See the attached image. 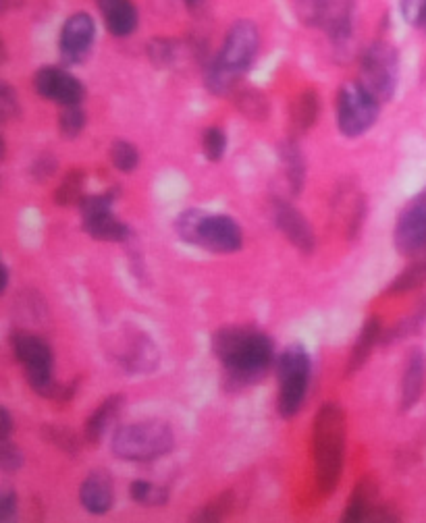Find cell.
<instances>
[{
	"label": "cell",
	"instance_id": "cell-1",
	"mask_svg": "<svg viewBox=\"0 0 426 523\" xmlns=\"http://www.w3.org/2000/svg\"><path fill=\"white\" fill-rule=\"evenodd\" d=\"M212 353L233 380L248 384L269 370L275 345L269 335L256 328L229 326L212 335Z\"/></svg>",
	"mask_w": 426,
	"mask_h": 523
},
{
	"label": "cell",
	"instance_id": "cell-2",
	"mask_svg": "<svg viewBox=\"0 0 426 523\" xmlns=\"http://www.w3.org/2000/svg\"><path fill=\"white\" fill-rule=\"evenodd\" d=\"M345 414L337 403H325L314 416L312 457L314 478L323 494H333L339 486L345 461Z\"/></svg>",
	"mask_w": 426,
	"mask_h": 523
},
{
	"label": "cell",
	"instance_id": "cell-3",
	"mask_svg": "<svg viewBox=\"0 0 426 523\" xmlns=\"http://www.w3.org/2000/svg\"><path fill=\"white\" fill-rule=\"evenodd\" d=\"M258 46L260 34L256 25L250 21L235 23L225 38L219 57L206 69L208 90L217 96L229 94L231 88H235L237 79L254 63Z\"/></svg>",
	"mask_w": 426,
	"mask_h": 523
},
{
	"label": "cell",
	"instance_id": "cell-4",
	"mask_svg": "<svg viewBox=\"0 0 426 523\" xmlns=\"http://www.w3.org/2000/svg\"><path fill=\"white\" fill-rule=\"evenodd\" d=\"M175 231L181 241L194 243L212 254H233L244 245V233L231 216L206 214L190 208L177 216Z\"/></svg>",
	"mask_w": 426,
	"mask_h": 523
},
{
	"label": "cell",
	"instance_id": "cell-5",
	"mask_svg": "<svg viewBox=\"0 0 426 523\" xmlns=\"http://www.w3.org/2000/svg\"><path fill=\"white\" fill-rule=\"evenodd\" d=\"M11 349L36 395L44 399H67L65 387L55 378V353L42 337L17 330L11 335Z\"/></svg>",
	"mask_w": 426,
	"mask_h": 523
},
{
	"label": "cell",
	"instance_id": "cell-6",
	"mask_svg": "<svg viewBox=\"0 0 426 523\" xmlns=\"http://www.w3.org/2000/svg\"><path fill=\"white\" fill-rule=\"evenodd\" d=\"M175 447V434L171 426L158 420L121 426L113 436V455L123 461L146 463L169 455Z\"/></svg>",
	"mask_w": 426,
	"mask_h": 523
},
{
	"label": "cell",
	"instance_id": "cell-7",
	"mask_svg": "<svg viewBox=\"0 0 426 523\" xmlns=\"http://www.w3.org/2000/svg\"><path fill=\"white\" fill-rule=\"evenodd\" d=\"M312 362L304 345L294 343L283 349L277 364L279 378V393H277V409L279 416L285 420L296 418L300 409L306 403L308 387H310Z\"/></svg>",
	"mask_w": 426,
	"mask_h": 523
},
{
	"label": "cell",
	"instance_id": "cell-8",
	"mask_svg": "<svg viewBox=\"0 0 426 523\" xmlns=\"http://www.w3.org/2000/svg\"><path fill=\"white\" fill-rule=\"evenodd\" d=\"M379 100L360 81H350L337 96V125L345 137H360L379 117Z\"/></svg>",
	"mask_w": 426,
	"mask_h": 523
},
{
	"label": "cell",
	"instance_id": "cell-9",
	"mask_svg": "<svg viewBox=\"0 0 426 523\" xmlns=\"http://www.w3.org/2000/svg\"><path fill=\"white\" fill-rule=\"evenodd\" d=\"M362 79L360 84L379 102H387L397 88L399 61L393 46L385 42L372 44L362 57Z\"/></svg>",
	"mask_w": 426,
	"mask_h": 523
},
{
	"label": "cell",
	"instance_id": "cell-10",
	"mask_svg": "<svg viewBox=\"0 0 426 523\" xmlns=\"http://www.w3.org/2000/svg\"><path fill=\"white\" fill-rule=\"evenodd\" d=\"M109 355L127 374H148L158 366L161 353H158L152 337L138 328H123L115 335Z\"/></svg>",
	"mask_w": 426,
	"mask_h": 523
},
{
	"label": "cell",
	"instance_id": "cell-11",
	"mask_svg": "<svg viewBox=\"0 0 426 523\" xmlns=\"http://www.w3.org/2000/svg\"><path fill=\"white\" fill-rule=\"evenodd\" d=\"M113 200L115 194H100L88 196L77 204L82 212L84 231L96 241H125L131 235L129 227L113 214Z\"/></svg>",
	"mask_w": 426,
	"mask_h": 523
},
{
	"label": "cell",
	"instance_id": "cell-12",
	"mask_svg": "<svg viewBox=\"0 0 426 523\" xmlns=\"http://www.w3.org/2000/svg\"><path fill=\"white\" fill-rule=\"evenodd\" d=\"M393 243L402 256H418L426 250V189L399 214Z\"/></svg>",
	"mask_w": 426,
	"mask_h": 523
},
{
	"label": "cell",
	"instance_id": "cell-13",
	"mask_svg": "<svg viewBox=\"0 0 426 523\" xmlns=\"http://www.w3.org/2000/svg\"><path fill=\"white\" fill-rule=\"evenodd\" d=\"M36 92L52 102H59L61 106L82 104L86 90L79 81L57 67H42L34 77Z\"/></svg>",
	"mask_w": 426,
	"mask_h": 523
},
{
	"label": "cell",
	"instance_id": "cell-14",
	"mask_svg": "<svg viewBox=\"0 0 426 523\" xmlns=\"http://www.w3.org/2000/svg\"><path fill=\"white\" fill-rule=\"evenodd\" d=\"M94 19L88 13H75L67 19L61 32V54L69 63H82L94 42Z\"/></svg>",
	"mask_w": 426,
	"mask_h": 523
},
{
	"label": "cell",
	"instance_id": "cell-15",
	"mask_svg": "<svg viewBox=\"0 0 426 523\" xmlns=\"http://www.w3.org/2000/svg\"><path fill=\"white\" fill-rule=\"evenodd\" d=\"M273 218L277 229L287 237L291 245L298 247V250L304 254H310L314 250V243H316L314 231L302 212H298L287 202H275Z\"/></svg>",
	"mask_w": 426,
	"mask_h": 523
},
{
	"label": "cell",
	"instance_id": "cell-16",
	"mask_svg": "<svg viewBox=\"0 0 426 523\" xmlns=\"http://www.w3.org/2000/svg\"><path fill=\"white\" fill-rule=\"evenodd\" d=\"M79 501L82 507L92 513V515H104L109 513L115 501V490H113V480L109 472L104 470H94L79 488Z\"/></svg>",
	"mask_w": 426,
	"mask_h": 523
},
{
	"label": "cell",
	"instance_id": "cell-17",
	"mask_svg": "<svg viewBox=\"0 0 426 523\" xmlns=\"http://www.w3.org/2000/svg\"><path fill=\"white\" fill-rule=\"evenodd\" d=\"M364 519H393L379 505L377 484L370 478H364L352 492V497L345 507L343 521H364Z\"/></svg>",
	"mask_w": 426,
	"mask_h": 523
},
{
	"label": "cell",
	"instance_id": "cell-18",
	"mask_svg": "<svg viewBox=\"0 0 426 523\" xmlns=\"http://www.w3.org/2000/svg\"><path fill=\"white\" fill-rule=\"evenodd\" d=\"M426 382V357L422 349H412L408 355V362L402 376V409H412L424 391Z\"/></svg>",
	"mask_w": 426,
	"mask_h": 523
},
{
	"label": "cell",
	"instance_id": "cell-19",
	"mask_svg": "<svg viewBox=\"0 0 426 523\" xmlns=\"http://www.w3.org/2000/svg\"><path fill=\"white\" fill-rule=\"evenodd\" d=\"M104 23L113 36H129L138 27V11L131 0H98Z\"/></svg>",
	"mask_w": 426,
	"mask_h": 523
},
{
	"label": "cell",
	"instance_id": "cell-20",
	"mask_svg": "<svg viewBox=\"0 0 426 523\" xmlns=\"http://www.w3.org/2000/svg\"><path fill=\"white\" fill-rule=\"evenodd\" d=\"M352 21H354L352 0H331L321 19V27L333 42L341 44L352 36Z\"/></svg>",
	"mask_w": 426,
	"mask_h": 523
},
{
	"label": "cell",
	"instance_id": "cell-21",
	"mask_svg": "<svg viewBox=\"0 0 426 523\" xmlns=\"http://www.w3.org/2000/svg\"><path fill=\"white\" fill-rule=\"evenodd\" d=\"M123 409V397L121 395H113L109 399H104L94 414L88 418L86 422V438L88 443L92 445H98L102 436L106 434V430H109V426L115 422V418L121 414Z\"/></svg>",
	"mask_w": 426,
	"mask_h": 523
},
{
	"label": "cell",
	"instance_id": "cell-22",
	"mask_svg": "<svg viewBox=\"0 0 426 523\" xmlns=\"http://www.w3.org/2000/svg\"><path fill=\"white\" fill-rule=\"evenodd\" d=\"M379 339H381V322H379V318H368L364 322L362 330H360L354 349H352L350 362H348V376L356 374L368 362V357H370L372 349H375V345L379 343Z\"/></svg>",
	"mask_w": 426,
	"mask_h": 523
},
{
	"label": "cell",
	"instance_id": "cell-23",
	"mask_svg": "<svg viewBox=\"0 0 426 523\" xmlns=\"http://www.w3.org/2000/svg\"><path fill=\"white\" fill-rule=\"evenodd\" d=\"M279 156H281L285 179H287L291 191H294V194H300L304 187V179H306V164H304L300 148L294 142H285L279 148Z\"/></svg>",
	"mask_w": 426,
	"mask_h": 523
},
{
	"label": "cell",
	"instance_id": "cell-24",
	"mask_svg": "<svg viewBox=\"0 0 426 523\" xmlns=\"http://www.w3.org/2000/svg\"><path fill=\"white\" fill-rule=\"evenodd\" d=\"M424 283H426V254L420 256L416 262H412L402 274H399V277L389 285L387 293L402 295V293L418 289Z\"/></svg>",
	"mask_w": 426,
	"mask_h": 523
},
{
	"label": "cell",
	"instance_id": "cell-25",
	"mask_svg": "<svg viewBox=\"0 0 426 523\" xmlns=\"http://www.w3.org/2000/svg\"><path fill=\"white\" fill-rule=\"evenodd\" d=\"M129 497L144 507H163L169 503V490L148 480H136L129 486Z\"/></svg>",
	"mask_w": 426,
	"mask_h": 523
},
{
	"label": "cell",
	"instance_id": "cell-26",
	"mask_svg": "<svg viewBox=\"0 0 426 523\" xmlns=\"http://www.w3.org/2000/svg\"><path fill=\"white\" fill-rule=\"evenodd\" d=\"M318 110H321V100H318V96L310 90L304 92L294 106V125L300 131L310 129L318 119Z\"/></svg>",
	"mask_w": 426,
	"mask_h": 523
},
{
	"label": "cell",
	"instance_id": "cell-27",
	"mask_svg": "<svg viewBox=\"0 0 426 523\" xmlns=\"http://www.w3.org/2000/svg\"><path fill=\"white\" fill-rule=\"evenodd\" d=\"M84 181L86 175L82 171H71L61 187L57 189V202L61 206H73L84 200Z\"/></svg>",
	"mask_w": 426,
	"mask_h": 523
},
{
	"label": "cell",
	"instance_id": "cell-28",
	"mask_svg": "<svg viewBox=\"0 0 426 523\" xmlns=\"http://www.w3.org/2000/svg\"><path fill=\"white\" fill-rule=\"evenodd\" d=\"M111 162L113 167L121 173H131L138 169L140 164V152L136 146H131L129 142L125 140H117L113 146H111Z\"/></svg>",
	"mask_w": 426,
	"mask_h": 523
},
{
	"label": "cell",
	"instance_id": "cell-29",
	"mask_svg": "<svg viewBox=\"0 0 426 523\" xmlns=\"http://www.w3.org/2000/svg\"><path fill=\"white\" fill-rule=\"evenodd\" d=\"M59 127H61L63 137H67V140H73V137L82 133L86 127V113L82 110V106L79 104L63 106L61 117H59Z\"/></svg>",
	"mask_w": 426,
	"mask_h": 523
},
{
	"label": "cell",
	"instance_id": "cell-30",
	"mask_svg": "<svg viewBox=\"0 0 426 523\" xmlns=\"http://www.w3.org/2000/svg\"><path fill=\"white\" fill-rule=\"evenodd\" d=\"M202 150L210 162H219L227 150V135L219 127L206 129L202 137Z\"/></svg>",
	"mask_w": 426,
	"mask_h": 523
},
{
	"label": "cell",
	"instance_id": "cell-31",
	"mask_svg": "<svg viewBox=\"0 0 426 523\" xmlns=\"http://www.w3.org/2000/svg\"><path fill=\"white\" fill-rule=\"evenodd\" d=\"M426 322V299L420 304V308L408 318V320H402L399 322L395 328L389 330V335H387V341H397V339H404L406 335H412L416 333V330Z\"/></svg>",
	"mask_w": 426,
	"mask_h": 523
},
{
	"label": "cell",
	"instance_id": "cell-32",
	"mask_svg": "<svg viewBox=\"0 0 426 523\" xmlns=\"http://www.w3.org/2000/svg\"><path fill=\"white\" fill-rule=\"evenodd\" d=\"M329 3L331 0H296L298 17L306 25H321V19H323Z\"/></svg>",
	"mask_w": 426,
	"mask_h": 523
},
{
	"label": "cell",
	"instance_id": "cell-33",
	"mask_svg": "<svg viewBox=\"0 0 426 523\" xmlns=\"http://www.w3.org/2000/svg\"><path fill=\"white\" fill-rule=\"evenodd\" d=\"M239 110H242V113L246 115V117H250V119H256V121H260V119H264L266 115H269V102H266L260 94H256V92H246V94H242V96H239Z\"/></svg>",
	"mask_w": 426,
	"mask_h": 523
},
{
	"label": "cell",
	"instance_id": "cell-34",
	"mask_svg": "<svg viewBox=\"0 0 426 523\" xmlns=\"http://www.w3.org/2000/svg\"><path fill=\"white\" fill-rule=\"evenodd\" d=\"M23 467V455L21 451L11 445L9 440H0V470L7 474H15Z\"/></svg>",
	"mask_w": 426,
	"mask_h": 523
},
{
	"label": "cell",
	"instance_id": "cell-35",
	"mask_svg": "<svg viewBox=\"0 0 426 523\" xmlns=\"http://www.w3.org/2000/svg\"><path fill=\"white\" fill-rule=\"evenodd\" d=\"M231 505H233V497L227 492V494H221V497L217 501H212L210 505H206L202 511H198L194 515V519H200V521H217V519H223L229 511H231Z\"/></svg>",
	"mask_w": 426,
	"mask_h": 523
},
{
	"label": "cell",
	"instance_id": "cell-36",
	"mask_svg": "<svg viewBox=\"0 0 426 523\" xmlns=\"http://www.w3.org/2000/svg\"><path fill=\"white\" fill-rule=\"evenodd\" d=\"M19 115V100L9 84H0V119L3 123L13 121Z\"/></svg>",
	"mask_w": 426,
	"mask_h": 523
},
{
	"label": "cell",
	"instance_id": "cell-37",
	"mask_svg": "<svg viewBox=\"0 0 426 523\" xmlns=\"http://www.w3.org/2000/svg\"><path fill=\"white\" fill-rule=\"evenodd\" d=\"M402 13L410 25H424L426 0H402Z\"/></svg>",
	"mask_w": 426,
	"mask_h": 523
},
{
	"label": "cell",
	"instance_id": "cell-38",
	"mask_svg": "<svg viewBox=\"0 0 426 523\" xmlns=\"http://www.w3.org/2000/svg\"><path fill=\"white\" fill-rule=\"evenodd\" d=\"M17 511H19V501H17V494L7 488L3 490V494H0V521H11L13 517H17Z\"/></svg>",
	"mask_w": 426,
	"mask_h": 523
},
{
	"label": "cell",
	"instance_id": "cell-39",
	"mask_svg": "<svg viewBox=\"0 0 426 523\" xmlns=\"http://www.w3.org/2000/svg\"><path fill=\"white\" fill-rule=\"evenodd\" d=\"M55 171H57V160H52V158H42L34 167V175L38 179H48L55 175Z\"/></svg>",
	"mask_w": 426,
	"mask_h": 523
},
{
	"label": "cell",
	"instance_id": "cell-40",
	"mask_svg": "<svg viewBox=\"0 0 426 523\" xmlns=\"http://www.w3.org/2000/svg\"><path fill=\"white\" fill-rule=\"evenodd\" d=\"M13 432V418L9 414V409L3 407L0 409V440H9Z\"/></svg>",
	"mask_w": 426,
	"mask_h": 523
},
{
	"label": "cell",
	"instance_id": "cell-41",
	"mask_svg": "<svg viewBox=\"0 0 426 523\" xmlns=\"http://www.w3.org/2000/svg\"><path fill=\"white\" fill-rule=\"evenodd\" d=\"M9 289V268L3 266V291Z\"/></svg>",
	"mask_w": 426,
	"mask_h": 523
},
{
	"label": "cell",
	"instance_id": "cell-42",
	"mask_svg": "<svg viewBox=\"0 0 426 523\" xmlns=\"http://www.w3.org/2000/svg\"><path fill=\"white\" fill-rule=\"evenodd\" d=\"M188 3H192V5H194V3H198V0H188Z\"/></svg>",
	"mask_w": 426,
	"mask_h": 523
},
{
	"label": "cell",
	"instance_id": "cell-43",
	"mask_svg": "<svg viewBox=\"0 0 426 523\" xmlns=\"http://www.w3.org/2000/svg\"><path fill=\"white\" fill-rule=\"evenodd\" d=\"M424 25H426V21H424Z\"/></svg>",
	"mask_w": 426,
	"mask_h": 523
}]
</instances>
